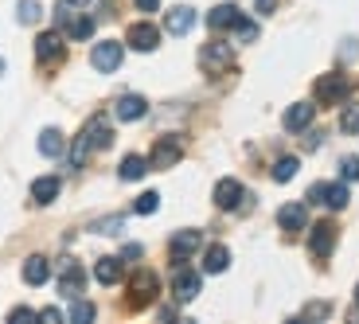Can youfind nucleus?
Segmentation results:
<instances>
[{
  "instance_id": "5",
  "label": "nucleus",
  "mask_w": 359,
  "mask_h": 324,
  "mask_svg": "<svg viewBox=\"0 0 359 324\" xmlns=\"http://www.w3.org/2000/svg\"><path fill=\"white\" fill-rule=\"evenodd\" d=\"M309 199L320 203V208H328V211H340V208H348V188L344 184H313Z\"/></svg>"
},
{
  "instance_id": "28",
  "label": "nucleus",
  "mask_w": 359,
  "mask_h": 324,
  "mask_svg": "<svg viewBox=\"0 0 359 324\" xmlns=\"http://www.w3.org/2000/svg\"><path fill=\"white\" fill-rule=\"evenodd\" d=\"M20 24H36V20L39 16H43V8H39V4H36V0H20Z\"/></svg>"
},
{
  "instance_id": "20",
  "label": "nucleus",
  "mask_w": 359,
  "mask_h": 324,
  "mask_svg": "<svg viewBox=\"0 0 359 324\" xmlns=\"http://www.w3.org/2000/svg\"><path fill=\"white\" fill-rule=\"evenodd\" d=\"M94 278L102 285H117L121 281V258H98L94 262Z\"/></svg>"
},
{
  "instance_id": "12",
  "label": "nucleus",
  "mask_w": 359,
  "mask_h": 324,
  "mask_svg": "<svg viewBox=\"0 0 359 324\" xmlns=\"http://www.w3.org/2000/svg\"><path fill=\"white\" fill-rule=\"evenodd\" d=\"M126 43L133 47V51H153V47L161 43V32H156L153 24H133L126 32Z\"/></svg>"
},
{
  "instance_id": "6",
  "label": "nucleus",
  "mask_w": 359,
  "mask_h": 324,
  "mask_svg": "<svg viewBox=\"0 0 359 324\" xmlns=\"http://www.w3.org/2000/svg\"><path fill=\"white\" fill-rule=\"evenodd\" d=\"M121 43H114V39H102V43H94V51H90V63H94V71H102V74H109V71H117L121 67Z\"/></svg>"
},
{
  "instance_id": "30",
  "label": "nucleus",
  "mask_w": 359,
  "mask_h": 324,
  "mask_svg": "<svg viewBox=\"0 0 359 324\" xmlns=\"http://www.w3.org/2000/svg\"><path fill=\"white\" fill-rule=\"evenodd\" d=\"M121 227H126V219H121V215H109V219H98V223H94V231H98V234H117Z\"/></svg>"
},
{
  "instance_id": "34",
  "label": "nucleus",
  "mask_w": 359,
  "mask_h": 324,
  "mask_svg": "<svg viewBox=\"0 0 359 324\" xmlns=\"http://www.w3.org/2000/svg\"><path fill=\"white\" fill-rule=\"evenodd\" d=\"M71 320H79V324L82 320H94V305H74L71 309Z\"/></svg>"
},
{
  "instance_id": "39",
  "label": "nucleus",
  "mask_w": 359,
  "mask_h": 324,
  "mask_svg": "<svg viewBox=\"0 0 359 324\" xmlns=\"http://www.w3.org/2000/svg\"><path fill=\"white\" fill-rule=\"evenodd\" d=\"M71 4H90V0H71Z\"/></svg>"
},
{
  "instance_id": "18",
  "label": "nucleus",
  "mask_w": 359,
  "mask_h": 324,
  "mask_svg": "<svg viewBox=\"0 0 359 324\" xmlns=\"http://www.w3.org/2000/svg\"><path fill=\"white\" fill-rule=\"evenodd\" d=\"M51 278V266H47L43 254H32V258L24 262V281L27 285H43V281Z\"/></svg>"
},
{
  "instance_id": "32",
  "label": "nucleus",
  "mask_w": 359,
  "mask_h": 324,
  "mask_svg": "<svg viewBox=\"0 0 359 324\" xmlns=\"http://www.w3.org/2000/svg\"><path fill=\"white\" fill-rule=\"evenodd\" d=\"M340 176H344V180H359V156H344V161H340Z\"/></svg>"
},
{
  "instance_id": "1",
  "label": "nucleus",
  "mask_w": 359,
  "mask_h": 324,
  "mask_svg": "<svg viewBox=\"0 0 359 324\" xmlns=\"http://www.w3.org/2000/svg\"><path fill=\"white\" fill-rule=\"evenodd\" d=\"M109 141H114V129H109L106 114H94L82 126V133L74 137V153H71V164L74 168H82V164L90 161V153H98V149H109Z\"/></svg>"
},
{
  "instance_id": "40",
  "label": "nucleus",
  "mask_w": 359,
  "mask_h": 324,
  "mask_svg": "<svg viewBox=\"0 0 359 324\" xmlns=\"http://www.w3.org/2000/svg\"><path fill=\"white\" fill-rule=\"evenodd\" d=\"M355 297H359V289H355Z\"/></svg>"
},
{
  "instance_id": "25",
  "label": "nucleus",
  "mask_w": 359,
  "mask_h": 324,
  "mask_svg": "<svg viewBox=\"0 0 359 324\" xmlns=\"http://www.w3.org/2000/svg\"><path fill=\"white\" fill-rule=\"evenodd\" d=\"M144 172H149V161H144V156H126V161H121V168H117V176H121V180H141Z\"/></svg>"
},
{
  "instance_id": "11",
  "label": "nucleus",
  "mask_w": 359,
  "mask_h": 324,
  "mask_svg": "<svg viewBox=\"0 0 359 324\" xmlns=\"http://www.w3.org/2000/svg\"><path fill=\"white\" fill-rule=\"evenodd\" d=\"M243 199H246V191H243V184H238V180H219L215 184V203L223 211H238V208H243Z\"/></svg>"
},
{
  "instance_id": "31",
  "label": "nucleus",
  "mask_w": 359,
  "mask_h": 324,
  "mask_svg": "<svg viewBox=\"0 0 359 324\" xmlns=\"http://www.w3.org/2000/svg\"><path fill=\"white\" fill-rule=\"evenodd\" d=\"M340 126H344V133H359V106H348V109H344Z\"/></svg>"
},
{
  "instance_id": "2",
  "label": "nucleus",
  "mask_w": 359,
  "mask_h": 324,
  "mask_svg": "<svg viewBox=\"0 0 359 324\" xmlns=\"http://www.w3.org/2000/svg\"><path fill=\"white\" fill-rule=\"evenodd\" d=\"M231 63H234V51L223 39H211V43H203V51H199L203 74H223V71H231Z\"/></svg>"
},
{
  "instance_id": "22",
  "label": "nucleus",
  "mask_w": 359,
  "mask_h": 324,
  "mask_svg": "<svg viewBox=\"0 0 359 324\" xmlns=\"http://www.w3.org/2000/svg\"><path fill=\"white\" fill-rule=\"evenodd\" d=\"M55 196H59V180H55V176H39V180L32 184V199H36L39 208L55 203Z\"/></svg>"
},
{
  "instance_id": "15",
  "label": "nucleus",
  "mask_w": 359,
  "mask_h": 324,
  "mask_svg": "<svg viewBox=\"0 0 359 324\" xmlns=\"http://www.w3.org/2000/svg\"><path fill=\"white\" fill-rule=\"evenodd\" d=\"M313 117H316L313 102H297V106L285 109V129H289V133H301V129L313 126Z\"/></svg>"
},
{
  "instance_id": "13",
  "label": "nucleus",
  "mask_w": 359,
  "mask_h": 324,
  "mask_svg": "<svg viewBox=\"0 0 359 324\" xmlns=\"http://www.w3.org/2000/svg\"><path fill=\"white\" fill-rule=\"evenodd\" d=\"M114 114H117V121H141V117L149 114V102H144L141 94H121Z\"/></svg>"
},
{
  "instance_id": "35",
  "label": "nucleus",
  "mask_w": 359,
  "mask_h": 324,
  "mask_svg": "<svg viewBox=\"0 0 359 324\" xmlns=\"http://www.w3.org/2000/svg\"><path fill=\"white\" fill-rule=\"evenodd\" d=\"M133 4H137L141 12H156V8H161V0H133Z\"/></svg>"
},
{
  "instance_id": "29",
  "label": "nucleus",
  "mask_w": 359,
  "mask_h": 324,
  "mask_svg": "<svg viewBox=\"0 0 359 324\" xmlns=\"http://www.w3.org/2000/svg\"><path fill=\"white\" fill-rule=\"evenodd\" d=\"M71 36H74V39H90V36H94V20H90V16L71 20Z\"/></svg>"
},
{
  "instance_id": "21",
  "label": "nucleus",
  "mask_w": 359,
  "mask_h": 324,
  "mask_svg": "<svg viewBox=\"0 0 359 324\" xmlns=\"http://www.w3.org/2000/svg\"><path fill=\"white\" fill-rule=\"evenodd\" d=\"M238 20H243V12L234 8V4H219V8L207 16V24L215 27V32H226V27H234Z\"/></svg>"
},
{
  "instance_id": "17",
  "label": "nucleus",
  "mask_w": 359,
  "mask_h": 324,
  "mask_svg": "<svg viewBox=\"0 0 359 324\" xmlns=\"http://www.w3.org/2000/svg\"><path fill=\"white\" fill-rule=\"evenodd\" d=\"M164 27H168L172 36H188L191 27H196V12L180 4V8H172V12H168V20H164Z\"/></svg>"
},
{
  "instance_id": "36",
  "label": "nucleus",
  "mask_w": 359,
  "mask_h": 324,
  "mask_svg": "<svg viewBox=\"0 0 359 324\" xmlns=\"http://www.w3.org/2000/svg\"><path fill=\"white\" fill-rule=\"evenodd\" d=\"M305 316H328V305H309Z\"/></svg>"
},
{
  "instance_id": "19",
  "label": "nucleus",
  "mask_w": 359,
  "mask_h": 324,
  "mask_svg": "<svg viewBox=\"0 0 359 324\" xmlns=\"http://www.w3.org/2000/svg\"><path fill=\"white\" fill-rule=\"evenodd\" d=\"M305 203H285V208L278 211V227L281 231H301L305 227Z\"/></svg>"
},
{
  "instance_id": "37",
  "label": "nucleus",
  "mask_w": 359,
  "mask_h": 324,
  "mask_svg": "<svg viewBox=\"0 0 359 324\" xmlns=\"http://www.w3.org/2000/svg\"><path fill=\"white\" fill-rule=\"evenodd\" d=\"M27 316H36L32 309H12V320H27Z\"/></svg>"
},
{
  "instance_id": "7",
  "label": "nucleus",
  "mask_w": 359,
  "mask_h": 324,
  "mask_svg": "<svg viewBox=\"0 0 359 324\" xmlns=\"http://www.w3.org/2000/svg\"><path fill=\"white\" fill-rule=\"evenodd\" d=\"M172 293H176V301H196L199 297V274L188 270L184 262H176V270H172Z\"/></svg>"
},
{
  "instance_id": "38",
  "label": "nucleus",
  "mask_w": 359,
  "mask_h": 324,
  "mask_svg": "<svg viewBox=\"0 0 359 324\" xmlns=\"http://www.w3.org/2000/svg\"><path fill=\"white\" fill-rule=\"evenodd\" d=\"M273 8V0H258V12H269Z\"/></svg>"
},
{
  "instance_id": "24",
  "label": "nucleus",
  "mask_w": 359,
  "mask_h": 324,
  "mask_svg": "<svg viewBox=\"0 0 359 324\" xmlns=\"http://www.w3.org/2000/svg\"><path fill=\"white\" fill-rule=\"evenodd\" d=\"M226 266H231V250H226V246H211V250L203 254V270L207 274H223Z\"/></svg>"
},
{
  "instance_id": "23",
  "label": "nucleus",
  "mask_w": 359,
  "mask_h": 324,
  "mask_svg": "<svg viewBox=\"0 0 359 324\" xmlns=\"http://www.w3.org/2000/svg\"><path fill=\"white\" fill-rule=\"evenodd\" d=\"M63 149H67V141H63L59 129H43V133H39V153L43 156H63Z\"/></svg>"
},
{
  "instance_id": "9",
  "label": "nucleus",
  "mask_w": 359,
  "mask_h": 324,
  "mask_svg": "<svg viewBox=\"0 0 359 324\" xmlns=\"http://www.w3.org/2000/svg\"><path fill=\"white\" fill-rule=\"evenodd\" d=\"M63 55H67V47H63V36H59V32H43V36L36 39V59H39L43 67L59 63Z\"/></svg>"
},
{
  "instance_id": "33",
  "label": "nucleus",
  "mask_w": 359,
  "mask_h": 324,
  "mask_svg": "<svg viewBox=\"0 0 359 324\" xmlns=\"http://www.w3.org/2000/svg\"><path fill=\"white\" fill-rule=\"evenodd\" d=\"M234 32H238V39H246V43H250V39H258V24H250L246 16L234 24Z\"/></svg>"
},
{
  "instance_id": "26",
  "label": "nucleus",
  "mask_w": 359,
  "mask_h": 324,
  "mask_svg": "<svg viewBox=\"0 0 359 324\" xmlns=\"http://www.w3.org/2000/svg\"><path fill=\"white\" fill-rule=\"evenodd\" d=\"M297 168H301V161H297V156H281L278 164H273V180L278 184H289L297 176Z\"/></svg>"
},
{
  "instance_id": "8",
  "label": "nucleus",
  "mask_w": 359,
  "mask_h": 324,
  "mask_svg": "<svg viewBox=\"0 0 359 324\" xmlns=\"http://www.w3.org/2000/svg\"><path fill=\"white\" fill-rule=\"evenodd\" d=\"M82 285H86V274H82L79 262H63V274H59V293L67 301H79L82 297Z\"/></svg>"
},
{
  "instance_id": "3",
  "label": "nucleus",
  "mask_w": 359,
  "mask_h": 324,
  "mask_svg": "<svg viewBox=\"0 0 359 324\" xmlns=\"http://www.w3.org/2000/svg\"><path fill=\"white\" fill-rule=\"evenodd\" d=\"M316 102H324V106H340V102H348V94H351V82H348V74H324V79H316Z\"/></svg>"
},
{
  "instance_id": "4",
  "label": "nucleus",
  "mask_w": 359,
  "mask_h": 324,
  "mask_svg": "<svg viewBox=\"0 0 359 324\" xmlns=\"http://www.w3.org/2000/svg\"><path fill=\"white\" fill-rule=\"evenodd\" d=\"M129 293H133V297H129V305H133V309H144L149 301L156 297V293H161V281H156L153 270H137L133 281H129Z\"/></svg>"
},
{
  "instance_id": "27",
  "label": "nucleus",
  "mask_w": 359,
  "mask_h": 324,
  "mask_svg": "<svg viewBox=\"0 0 359 324\" xmlns=\"http://www.w3.org/2000/svg\"><path fill=\"white\" fill-rule=\"evenodd\" d=\"M156 208H161V196H156V191H144V196H137V203H133L137 215H153Z\"/></svg>"
},
{
  "instance_id": "10",
  "label": "nucleus",
  "mask_w": 359,
  "mask_h": 324,
  "mask_svg": "<svg viewBox=\"0 0 359 324\" xmlns=\"http://www.w3.org/2000/svg\"><path fill=\"white\" fill-rule=\"evenodd\" d=\"M332 246H336V227L332 223H316L313 234H309V254H313V258H328Z\"/></svg>"
},
{
  "instance_id": "16",
  "label": "nucleus",
  "mask_w": 359,
  "mask_h": 324,
  "mask_svg": "<svg viewBox=\"0 0 359 324\" xmlns=\"http://www.w3.org/2000/svg\"><path fill=\"white\" fill-rule=\"evenodd\" d=\"M184 156V149H180V141H156V149H153V156H149V168H172V164Z\"/></svg>"
},
{
  "instance_id": "14",
  "label": "nucleus",
  "mask_w": 359,
  "mask_h": 324,
  "mask_svg": "<svg viewBox=\"0 0 359 324\" xmlns=\"http://www.w3.org/2000/svg\"><path fill=\"white\" fill-rule=\"evenodd\" d=\"M196 250H199V231H180V234H172V243H168L172 262H188Z\"/></svg>"
}]
</instances>
